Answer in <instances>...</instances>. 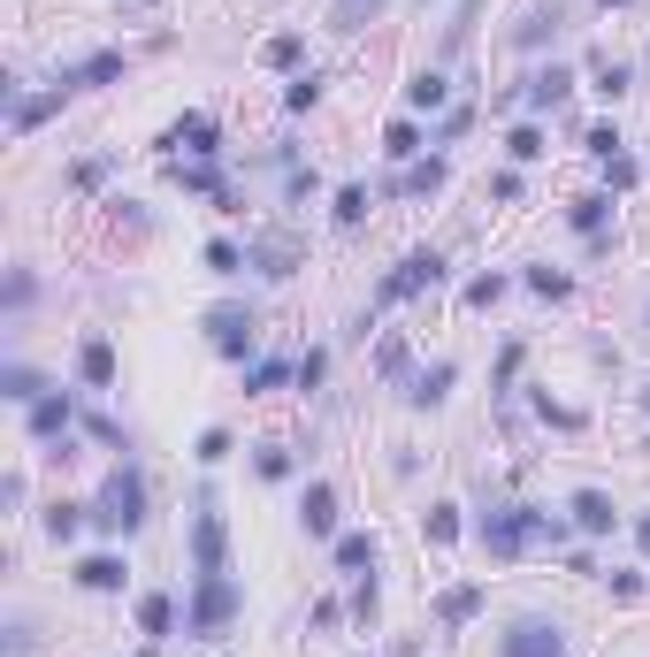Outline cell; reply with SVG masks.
Instances as JSON below:
<instances>
[{"mask_svg": "<svg viewBox=\"0 0 650 657\" xmlns=\"http://www.w3.org/2000/svg\"><path fill=\"white\" fill-rule=\"evenodd\" d=\"M536 413H543L551 428H582V413H574V405H551V398H536Z\"/></svg>", "mask_w": 650, "mask_h": 657, "instance_id": "53", "label": "cell"}, {"mask_svg": "<svg viewBox=\"0 0 650 657\" xmlns=\"http://www.w3.org/2000/svg\"><path fill=\"white\" fill-rule=\"evenodd\" d=\"M520 283H528L536 299H574V276H559V268H528Z\"/></svg>", "mask_w": 650, "mask_h": 657, "instance_id": "37", "label": "cell"}, {"mask_svg": "<svg viewBox=\"0 0 650 657\" xmlns=\"http://www.w3.org/2000/svg\"><path fill=\"white\" fill-rule=\"evenodd\" d=\"M238 268H245V253H238L230 237H214V245H207V276H238Z\"/></svg>", "mask_w": 650, "mask_h": 657, "instance_id": "43", "label": "cell"}, {"mask_svg": "<svg viewBox=\"0 0 650 657\" xmlns=\"http://www.w3.org/2000/svg\"><path fill=\"white\" fill-rule=\"evenodd\" d=\"M315 100H322V69H307V77H291V92H284V108H291V115H307Z\"/></svg>", "mask_w": 650, "mask_h": 657, "instance_id": "40", "label": "cell"}, {"mask_svg": "<svg viewBox=\"0 0 650 657\" xmlns=\"http://www.w3.org/2000/svg\"><path fill=\"white\" fill-rule=\"evenodd\" d=\"M590 77H597V85H590L597 100H628V85H636V69H628L620 54H597V62H590Z\"/></svg>", "mask_w": 650, "mask_h": 657, "instance_id": "22", "label": "cell"}, {"mask_svg": "<svg viewBox=\"0 0 650 657\" xmlns=\"http://www.w3.org/2000/svg\"><path fill=\"white\" fill-rule=\"evenodd\" d=\"M0 398L31 413V405L46 398V375H38V367H23V359H8V375H0Z\"/></svg>", "mask_w": 650, "mask_h": 657, "instance_id": "21", "label": "cell"}, {"mask_svg": "<svg viewBox=\"0 0 650 657\" xmlns=\"http://www.w3.org/2000/svg\"><path fill=\"white\" fill-rule=\"evenodd\" d=\"M31 299H38V276L31 268H8V314H23Z\"/></svg>", "mask_w": 650, "mask_h": 657, "instance_id": "44", "label": "cell"}, {"mask_svg": "<svg viewBox=\"0 0 650 657\" xmlns=\"http://www.w3.org/2000/svg\"><path fill=\"white\" fill-rule=\"evenodd\" d=\"M322 375H329V352H299V390H307V398L322 390Z\"/></svg>", "mask_w": 650, "mask_h": 657, "instance_id": "49", "label": "cell"}, {"mask_svg": "<svg viewBox=\"0 0 650 657\" xmlns=\"http://www.w3.org/2000/svg\"><path fill=\"white\" fill-rule=\"evenodd\" d=\"M367 222V183H344L337 191V230H360Z\"/></svg>", "mask_w": 650, "mask_h": 657, "instance_id": "36", "label": "cell"}, {"mask_svg": "<svg viewBox=\"0 0 650 657\" xmlns=\"http://www.w3.org/2000/svg\"><path fill=\"white\" fill-rule=\"evenodd\" d=\"M92 527H100V535H139V527H146V475H139V467H115V475L100 482Z\"/></svg>", "mask_w": 650, "mask_h": 657, "instance_id": "1", "label": "cell"}, {"mask_svg": "<svg viewBox=\"0 0 650 657\" xmlns=\"http://www.w3.org/2000/svg\"><path fill=\"white\" fill-rule=\"evenodd\" d=\"M8 657H31V620H15V627H8Z\"/></svg>", "mask_w": 650, "mask_h": 657, "instance_id": "57", "label": "cell"}, {"mask_svg": "<svg viewBox=\"0 0 650 657\" xmlns=\"http://www.w3.org/2000/svg\"><path fill=\"white\" fill-rule=\"evenodd\" d=\"M261 62H268V69H291V62H299V31H276V38L261 46Z\"/></svg>", "mask_w": 650, "mask_h": 657, "instance_id": "42", "label": "cell"}, {"mask_svg": "<svg viewBox=\"0 0 650 657\" xmlns=\"http://www.w3.org/2000/svg\"><path fill=\"white\" fill-rule=\"evenodd\" d=\"M605 8H636V0H605Z\"/></svg>", "mask_w": 650, "mask_h": 657, "instance_id": "59", "label": "cell"}, {"mask_svg": "<svg viewBox=\"0 0 650 657\" xmlns=\"http://www.w3.org/2000/svg\"><path fill=\"white\" fill-rule=\"evenodd\" d=\"M69 100H77V77H69V69H62V77H54V85H46V92H23V100H15V108H8V123H15V131H38V123H46V115H54V108H69Z\"/></svg>", "mask_w": 650, "mask_h": 657, "instance_id": "11", "label": "cell"}, {"mask_svg": "<svg viewBox=\"0 0 650 657\" xmlns=\"http://www.w3.org/2000/svg\"><path fill=\"white\" fill-rule=\"evenodd\" d=\"M475 612H483V581H460V589L437 597V620H444V627H467Z\"/></svg>", "mask_w": 650, "mask_h": 657, "instance_id": "24", "label": "cell"}, {"mask_svg": "<svg viewBox=\"0 0 650 657\" xmlns=\"http://www.w3.org/2000/svg\"><path fill=\"white\" fill-rule=\"evenodd\" d=\"M253 336H261L253 307H214V314H207V344H214L222 359H245V352H253Z\"/></svg>", "mask_w": 650, "mask_h": 657, "instance_id": "8", "label": "cell"}, {"mask_svg": "<svg viewBox=\"0 0 650 657\" xmlns=\"http://www.w3.org/2000/svg\"><path fill=\"white\" fill-rule=\"evenodd\" d=\"M489 199H505V207H513V199H520V176H513V168H497V176H489Z\"/></svg>", "mask_w": 650, "mask_h": 657, "instance_id": "55", "label": "cell"}, {"mask_svg": "<svg viewBox=\"0 0 650 657\" xmlns=\"http://www.w3.org/2000/svg\"><path fill=\"white\" fill-rule=\"evenodd\" d=\"M230 620H238V581H230V574H199V581H191V620H184V627H191L199 643H214Z\"/></svg>", "mask_w": 650, "mask_h": 657, "instance_id": "3", "label": "cell"}, {"mask_svg": "<svg viewBox=\"0 0 650 657\" xmlns=\"http://www.w3.org/2000/svg\"><path fill=\"white\" fill-rule=\"evenodd\" d=\"M636 176H643V168L628 162V154H613V162H605V191H636Z\"/></svg>", "mask_w": 650, "mask_h": 657, "instance_id": "50", "label": "cell"}, {"mask_svg": "<svg viewBox=\"0 0 650 657\" xmlns=\"http://www.w3.org/2000/svg\"><path fill=\"white\" fill-rule=\"evenodd\" d=\"M69 421H77V405H69V398H38V405H31V436H46V444H54Z\"/></svg>", "mask_w": 650, "mask_h": 657, "instance_id": "30", "label": "cell"}, {"mask_svg": "<svg viewBox=\"0 0 650 657\" xmlns=\"http://www.w3.org/2000/svg\"><path fill=\"white\" fill-rule=\"evenodd\" d=\"M497 299H505V276H475V283H467V307H475V314H489Z\"/></svg>", "mask_w": 650, "mask_h": 657, "instance_id": "47", "label": "cell"}, {"mask_svg": "<svg viewBox=\"0 0 650 657\" xmlns=\"http://www.w3.org/2000/svg\"><path fill=\"white\" fill-rule=\"evenodd\" d=\"M483 550L497 558V566L528 550V504H489L483 512Z\"/></svg>", "mask_w": 650, "mask_h": 657, "instance_id": "6", "label": "cell"}, {"mask_svg": "<svg viewBox=\"0 0 650 657\" xmlns=\"http://www.w3.org/2000/svg\"><path fill=\"white\" fill-rule=\"evenodd\" d=\"M375 612H383V589H375V574H360V581H352V620L375 627Z\"/></svg>", "mask_w": 650, "mask_h": 657, "instance_id": "39", "label": "cell"}, {"mask_svg": "<svg viewBox=\"0 0 650 657\" xmlns=\"http://www.w3.org/2000/svg\"><path fill=\"white\" fill-rule=\"evenodd\" d=\"M69 183H77V191H100V183H108V154H85V162L69 168Z\"/></svg>", "mask_w": 650, "mask_h": 657, "instance_id": "46", "label": "cell"}, {"mask_svg": "<svg viewBox=\"0 0 650 657\" xmlns=\"http://www.w3.org/2000/svg\"><path fill=\"white\" fill-rule=\"evenodd\" d=\"M590 154H597V162H613V154H620V131H613V123H597V131H590Z\"/></svg>", "mask_w": 650, "mask_h": 657, "instance_id": "52", "label": "cell"}, {"mask_svg": "<svg viewBox=\"0 0 650 657\" xmlns=\"http://www.w3.org/2000/svg\"><path fill=\"white\" fill-rule=\"evenodd\" d=\"M421 8H429V0H421Z\"/></svg>", "mask_w": 650, "mask_h": 657, "instance_id": "62", "label": "cell"}, {"mask_svg": "<svg viewBox=\"0 0 650 657\" xmlns=\"http://www.w3.org/2000/svg\"><path fill=\"white\" fill-rule=\"evenodd\" d=\"M566 100H574V69H566V62H543L536 77H520V108L551 115V108H566Z\"/></svg>", "mask_w": 650, "mask_h": 657, "instance_id": "9", "label": "cell"}, {"mask_svg": "<svg viewBox=\"0 0 650 657\" xmlns=\"http://www.w3.org/2000/svg\"><path fill=\"white\" fill-rule=\"evenodd\" d=\"M643 336H650V307H643Z\"/></svg>", "mask_w": 650, "mask_h": 657, "instance_id": "61", "label": "cell"}, {"mask_svg": "<svg viewBox=\"0 0 650 657\" xmlns=\"http://www.w3.org/2000/svg\"><path fill=\"white\" fill-rule=\"evenodd\" d=\"M444 100H452V77H444V69H414V77H406V108H414V115H437Z\"/></svg>", "mask_w": 650, "mask_h": 657, "instance_id": "17", "label": "cell"}, {"mask_svg": "<svg viewBox=\"0 0 650 657\" xmlns=\"http://www.w3.org/2000/svg\"><path fill=\"white\" fill-rule=\"evenodd\" d=\"M383 8L390 0H329V23L337 31H367V23H383Z\"/></svg>", "mask_w": 650, "mask_h": 657, "instance_id": "31", "label": "cell"}, {"mask_svg": "<svg viewBox=\"0 0 650 657\" xmlns=\"http://www.w3.org/2000/svg\"><path fill=\"white\" fill-rule=\"evenodd\" d=\"M444 283V253H429V245H414L383 283H375V307H398V299H421V291H437Z\"/></svg>", "mask_w": 650, "mask_h": 657, "instance_id": "4", "label": "cell"}, {"mask_svg": "<svg viewBox=\"0 0 650 657\" xmlns=\"http://www.w3.org/2000/svg\"><path fill=\"white\" fill-rule=\"evenodd\" d=\"M299 260H307V253H299V237H291V230H268V237H253V245H245V268H261L268 283L299 276Z\"/></svg>", "mask_w": 650, "mask_h": 657, "instance_id": "7", "label": "cell"}, {"mask_svg": "<svg viewBox=\"0 0 650 657\" xmlns=\"http://www.w3.org/2000/svg\"><path fill=\"white\" fill-rule=\"evenodd\" d=\"M513 375H520V344H505V352H497V398H505V382H513Z\"/></svg>", "mask_w": 650, "mask_h": 657, "instance_id": "56", "label": "cell"}, {"mask_svg": "<svg viewBox=\"0 0 650 657\" xmlns=\"http://www.w3.org/2000/svg\"><path fill=\"white\" fill-rule=\"evenodd\" d=\"M421 535H429L437 550H444V543H460V504H429V512H421Z\"/></svg>", "mask_w": 650, "mask_h": 657, "instance_id": "33", "label": "cell"}, {"mask_svg": "<svg viewBox=\"0 0 650 657\" xmlns=\"http://www.w3.org/2000/svg\"><path fill=\"white\" fill-rule=\"evenodd\" d=\"M566 512H574V527H582V535H613V520H620V504H613L605 490H574Z\"/></svg>", "mask_w": 650, "mask_h": 657, "instance_id": "16", "label": "cell"}, {"mask_svg": "<svg viewBox=\"0 0 650 657\" xmlns=\"http://www.w3.org/2000/svg\"><path fill=\"white\" fill-rule=\"evenodd\" d=\"M329 558H337V574H352V581H360V574H375V566H383V543L360 527V535H337V550H329Z\"/></svg>", "mask_w": 650, "mask_h": 657, "instance_id": "15", "label": "cell"}, {"mask_svg": "<svg viewBox=\"0 0 650 657\" xmlns=\"http://www.w3.org/2000/svg\"><path fill=\"white\" fill-rule=\"evenodd\" d=\"M452 382H460V367H452V359H437V367H421V375L406 382V405H421V413H429V405H444V390H452Z\"/></svg>", "mask_w": 650, "mask_h": 657, "instance_id": "20", "label": "cell"}, {"mask_svg": "<svg viewBox=\"0 0 650 657\" xmlns=\"http://www.w3.org/2000/svg\"><path fill=\"white\" fill-rule=\"evenodd\" d=\"M566 230H582V237H605V230H613V191H582V199L566 207Z\"/></svg>", "mask_w": 650, "mask_h": 657, "instance_id": "18", "label": "cell"}, {"mask_svg": "<svg viewBox=\"0 0 650 657\" xmlns=\"http://www.w3.org/2000/svg\"><path fill=\"white\" fill-rule=\"evenodd\" d=\"M77 375H85V390H108L115 382V344L108 336H85L77 344Z\"/></svg>", "mask_w": 650, "mask_h": 657, "instance_id": "19", "label": "cell"}, {"mask_svg": "<svg viewBox=\"0 0 650 657\" xmlns=\"http://www.w3.org/2000/svg\"><path fill=\"white\" fill-rule=\"evenodd\" d=\"M605 589H613V597H620V604H643V574H605Z\"/></svg>", "mask_w": 650, "mask_h": 657, "instance_id": "51", "label": "cell"}, {"mask_svg": "<svg viewBox=\"0 0 650 657\" xmlns=\"http://www.w3.org/2000/svg\"><path fill=\"white\" fill-rule=\"evenodd\" d=\"M475 131V108H444V123L429 131V146H452V138H467Z\"/></svg>", "mask_w": 650, "mask_h": 657, "instance_id": "41", "label": "cell"}, {"mask_svg": "<svg viewBox=\"0 0 650 657\" xmlns=\"http://www.w3.org/2000/svg\"><path fill=\"white\" fill-rule=\"evenodd\" d=\"M398 191H406V199H437V191H444V162H414L398 176Z\"/></svg>", "mask_w": 650, "mask_h": 657, "instance_id": "32", "label": "cell"}, {"mask_svg": "<svg viewBox=\"0 0 650 657\" xmlns=\"http://www.w3.org/2000/svg\"><path fill=\"white\" fill-rule=\"evenodd\" d=\"M483 8H489V0H460V8H452V23H444V62H452V54H467V38H475V23H483Z\"/></svg>", "mask_w": 650, "mask_h": 657, "instance_id": "28", "label": "cell"}, {"mask_svg": "<svg viewBox=\"0 0 650 657\" xmlns=\"http://www.w3.org/2000/svg\"><path fill=\"white\" fill-rule=\"evenodd\" d=\"M559 23H566V0H528V8H520V23H513L505 38H513L520 54H536V46H551V38H559Z\"/></svg>", "mask_w": 650, "mask_h": 657, "instance_id": "10", "label": "cell"}, {"mask_svg": "<svg viewBox=\"0 0 650 657\" xmlns=\"http://www.w3.org/2000/svg\"><path fill=\"white\" fill-rule=\"evenodd\" d=\"M253 467H261V482H291V444H261Z\"/></svg>", "mask_w": 650, "mask_h": 657, "instance_id": "38", "label": "cell"}, {"mask_svg": "<svg viewBox=\"0 0 650 657\" xmlns=\"http://www.w3.org/2000/svg\"><path fill=\"white\" fill-rule=\"evenodd\" d=\"M176 183H184V191H207V199H222V191H230V183H222V168H214V162H191V168L176 162Z\"/></svg>", "mask_w": 650, "mask_h": 657, "instance_id": "34", "label": "cell"}, {"mask_svg": "<svg viewBox=\"0 0 650 657\" xmlns=\"http://www.w3.org/2000/svg\"><path fill=\"white\" fill-rule=\"evenodd\" d=\"M199 574H230V527H222L214 490H199V504H191V581Z\"/></svg>", "mask_w": 650, "mask_h": 657, "instance_id": "2", "label": "cell"}, {"mask_svg": "<svg viewBox=\"0 0 650 657\" xmlns=\"http://www.w3.org/2000/svg\"><path fill=\"white\" fill-rule=\"evenodd\" d=\"M214 138H222V123H214V115H176L162 146H184L191 162H214Z\"/></svg>", "mask_w": 650, "mask_h": 657, "instance_id": "13", "label": "cell"}, {"mask_svg": "<svg viewBox=\"0 0 650 657\" xmlns=\"http://www.w3.org/2000/svg\"><path fill=\"white\" fill-rule=\"evenodd\" d=\"M299 527H307L315 543L337 535V490H329V482H307V497H299Z\"/></svg>", "mask_w": 650, "mask_h": 657, "instance_id": "14", "label": "cell"}, {"mask_svg": "<svg viewBox=\"0 0 650 657\" xmlns=\"http://www.w3.org/2000/svg\"><path fill=\"white\" fill-rule=\"evenodd\" d=\"M230 452H238V444H230V428H207V436H199V452H191V459H199V467H222V459H230Z\"/></svg>", "mask_w": 650, "mask_h": 657, "instance_id": "45", "label": "cell"}, {"mask_svg": "<svg viewBox=\"0 0 650 657\" xmlns=\"http://www.w3.org/2000/svg\"><path fill=\"white\" fill-rule=\"evenodd\" d=\"M123 69H131V62H123V54H115V46H108V54H85V62H77V69H69V77H77V92H92V85H115V77H123Z\"/></svg>", "mask_w": 650, "mask_h": 657, "instance_id": "26", "label": "cell"}, {"mask_svg": "<svg viewBox=\"0 0 650 657\" xmlns=\"http://www.w3.org/2000/svg\"><path fill=\"white\" fill-rule=\"evenodd\" d=\"M421 146H429V131H421V123H414V115H398V123H390V131H383V154H390V162H414V154H421Z\"/></svg>", "mask_w": 650, "mask_h": 657, "instance_id": "29", "label": "cell"}, {"mask_svg": "<svg viewBox=\"0 0 650 657\" xmlns=\"http://www.w3.org/2000/svg\"><path fill=\"white\" fill-rule=\"evenodd\" d=\"M643 413H650V382H643Z\"/></svg>", "mask_w": 650, "mask_h": 657, "instance_id": "60", "label": "cell"}, {"mask_svg": "<svg viewBox=\"0 0 650 657\" xmlns=\"http://www.w3.org/2000/svg\"><path fill=\"white\" fill-rule=\"evenodd\" d=\"M139 635H154V643L176 635V597H162V589H154V597H139Z\"/></svg>", "mask_w": 650, "mask_h": 657, "instance_id": "25", "label": "cell"}, {"mask_svg": "<svg viewBox=\"0 0 650 657\" xmlns=\"http://www.w3.org/2000/svg\"><path fill=\"white\" fill-rule=\"evenodd\" d=\"M497 657H566V627L543 620V612H520V620H505Z\"/></svg>", "mask_w": 650, "mask_h": 657, "instance_id": "5", "label": "cell"}, {"mask_svg": "<svg viewBox=\"0 0 650 657\" xmlns=\"http://www.w3.org/2000/svg\"><path fill=\"white\" fill-rule=\"evenodd\" d=\"M636 543H643V558H650V512H643V520H636Z\"/></svg>", "mask_w": 650, "mask_h": 657, "instance_id": "58", "label": "cell"}, {"mask_svg": "<svg viewBox=\"0 0 650 657\" xmlns=\"http://www.w3.org/2000/svg\"><path fill=\"white\" fill-rule=\"evenodd\" d=\"M85 436H100V444H123V428H115L108 413H85ZM123 452H131V444H123Z\"/></svg>", "mask_w": 650, "mask_h": 657, "instance_id": "54", "label": "cell"}, {"mask_svg": "<svg viewBox=\"0 0 650 657\" xmlns=\"http://www.w3.org/2000/svg\"><path fill=\"white\" fill-rule=\"evenodd\" d=\"M85 520H92V504H69V497H54L38 527H46V543H77V527H85Z\"/></svg>", "mask_w": 650, "mask_h": 657, "instance_id": "23", "label": "cell"}, {"mask_svg": "<svg viewBox=\"0 0 650 657\" xmlns=\"http://www.w3.org/2000/svg\"><path fill=\"white\" fill-rule=\"evenodd\" d=\"M505 154H513V162H543L551 146H543V131H536V123H513V131H505Z\"/></svg>", "mask_w": 650, "mask_h": 657, "instance_id": "35", "label": "cell"}, {"mask_svg": "<svg viewBox=\"0 0 650 657\" xmlns=\"http://www.w3.org/2000/svg\"><path fill=\"white\" fill-rule=\"evenodd\" d=\"M284 382H299V359H253V367H245V390H253V398H268V390H284Z\"/></svg>", "mask_w": 650, "mask_h": 657, "instance_id": "27", "label": "cell"}, {"mask_svg": "<svg viewBox=\"0 0 650 657\" xmlns=\"http://www.w3.org/2000/svg\"><path fill=\"white\" fill-rule=\"evenodd\" d=\"M375 375H406V336H383L375 344Z\"/></svg>", "mask_w": 650, "mask_h": 657, "instance_id": "48", "label": "cell"}, {"mask_svg": "<svg viewBox=\"0 0 650 657\" xmlns=\"http://www.w3.org/2000/svg\"><path fill=\"white\" fill-rule=\"evenodd\" d=\"M123 581H131V566H123L115 550H92V558H77V589H92V597H123Z\"/></svg>", "mask_w": 650, "mask_h": 657, "instance_id": "12", "label": "cell"}]
</instances>
